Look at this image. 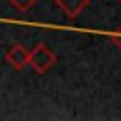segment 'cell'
I'll list each match as a JSON object with an SVG mask.
<instances>
[{
    "mask_svg": "<svg viewBox=\"0 0 121 121\" xmlns=\"http://www.w3.org/2000/svg\"><path fill=\"white\" fill-rule=\"evenodd\" d=\"M57 57L55 53L45 45V43H38L32 51H28V64L38 72V74H45L53 64H55Z\"/></svg>",
    "mask_w": 121,
    "mask_h": 121,
    "instance_id": "1",
    "label": "cell"
},
{
    "mask_svg": "<svg viewBox=\"0 0 121 121\" xmlns=\"http://www.w3.org/2000/svg\"><path fill=\"white\" fill-rule=\"evenodd\" d=\"M6 62L13 68V70H23V68H26L28 66V51L21 45V43H15V45H11L9 49H8V53H6Z\"/></svg>",
    "mask_w": 121,
    "mask_h": 121,
    "instance_id": "2",
    "label": "cell"
},
{
    "mask_svg": "<svg viewBox=\"0 0 121 121\" xmlns=\"http://www.w3.org/2000/svg\"><path fill=\"white\" fill-rule=\"evenodd\" d=\"M57 6H59L68 17H78V15L89 6V0H57Z\"/></svg>",
    "mask_w": 121,
    "mask_h": 121,
    "instance_id": "3",
    "label": "cell"
},
{
    "mask_svg": "<svg viewBox=\"0 0 121 121\" xmlns=\"http://www.w3.org/2000/svg\"><path fill=\"white\" fill-rule=\"evenodd\" d=\"M34 2H36V0H9L11 8L17 9V11H26V9H30V8L34 6Z\"/></svg>",
    "mask_w": 121,
    "mask_h": 121,
    "instance_id": "4",
    "label": "cell"
},
{
    "mask_svg": "<svg viewBox=\"0 0 121 121\" xmlns=\"http://www.w3.org/2000/svg\"><path fill=\"white\" fill-rule=\"evenodd\" d=\"M112 38H113V42L117 43V47L121 49V26H119V28H117V30L112 34Z\"/></svg>",
    "mask_w": 121,
    "mask_h": 121,
    "instance_id": "5",
    "label": "cell"
},
{
    "mask_svg": "<svg viewBox=\"0 0 121 121\" xmlns=\"http://www.w3.org/2000/svg\"><path fill=\"white\" fill-rule=\"evenodd\" d=\"M117 2H119V4H121V0H117Z\"/></svg>",
    "mask_w": 121,
    "mask_h": 121,
    "instance_id": "6",
    "label": "cell"
}]
</instances>
